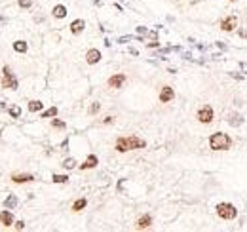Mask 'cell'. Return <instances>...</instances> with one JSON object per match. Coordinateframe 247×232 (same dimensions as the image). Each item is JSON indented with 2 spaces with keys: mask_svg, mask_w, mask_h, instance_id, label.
<instances>
[{
  "mask_svg": "<svg viewBox=\"0 0 247 232\" xmlns=\"http://www.w3.org/2000/svg\"><path fill=\"white\" fill-rule=\"evenodd\" d=\"M209 147L211 150H228L232 147V139L226 133H213L209 137Z\"/></svg>",
  "mask_w": 247,
  "mask_h": 232,
  "instance_id": "cell-1",
  "label": "cell"
},
{
  "mask_svg": "<svg viewBox=\"0 0 247 232\" xmlns=\"http://www.w3.org/2000/svg\"><path fill=\"white\" fill-rule=\"evenodd\" d=\"M217 215H219L220 219L232 221V219H236L238 209H236V207H234L232 204H219V205H217Z\"/></svg>",
  "mask_w": 247,
  "mask_h": 232,
  "instance_id": "cell-2",
  "label": "cell"
},
{
  "mask_svg": "<svg viewBox=\"0 0 247 232\" xmlns=\"http://www.w3.org/2000/svg\"><path fill=\"white\" fill-rule=\"evenodd\" d=\"M2 86L4 88H10V89H17V78L13 76V73L10 71V67H4L2 68Z\"/></svg>",
  "mask_w": 247,
  "mask_h": 232,
  "instance_id": "cell-3",
  "label": "cell"
},
{
  "mask_svg": "<svg viewBox=\"0 0 247 232\" xmlns=\"http://www.w3.org/2000/svg\"><path fill=\"white\" fill-rule=\"evenodd\" d=\"M213 108L209 105H204L200 110H198V120H200L202 124H211L213 122Z\"/></svg>",
  "mask_w": 247,
  "mask_h": 232,
  "instance_id": "cell-4",
  "label": "cell"
},
{
  "mask_svg": "<svg viewBox=\"0 0 247 232\" xmlns=\"http://www.w3.org/2000/svg\"><path fill=\"white\" fill-rule=\"evenodd\" d=\"M236 27H238V17H236V15H228L226 19H222V21H220V29H222V31H226V33L234 31Z\"/></svg>",
  "mask_w": 247,
  "mask_h": 232,
  "instance_id": "cell-5",
  "label": "cell"
},
{
  "mask_svg": "<svg viewBox=\"0 0 247 232\" xmlns=\"http://www.w3.org/2000/svg\"><path fill=\"white\" fill-rule=\"evenodd\" d=\"M126 139H128V147H129V150L144 149V147H146V141H144V139H141V137H137V135H129V137H126Z\"/></svg>",
  "mask_w": 247,
  "mask_h": 232,
  "instance_id": "cell-6",
  "label": "cell"
},
{
  "mask_svg": "<svg viewBox=\"0 0 247 232\" xmlns=\"http://www.w3.org/2000/svg\"><path fill=\"white\" fill-rule=\"evenodd\" d=\"M173 97H175V91H173V88L164 86V88H162V91H160V101H162V103H169Z\"/></svg>",
  "mask_w": 247,
  "mask_h": 232,
  "instance_id": "cell-7",
  "label": "cell"
},
{
  "mask_svg": "<svg viewBox=\"0 0 247 232\" xmlns=\"http://www.w3.org/2000/svg\"><path fill=\"white\" fill-rule=\"evenodd\" d=\"M124 82H126V74H114V76H110L108 78V86L110 88H114V89H118V88H122L124 86Z\"/></svg>",
  "mask_w": 247,
  "mask_h": 232,
  "instance_id": "cell-8",
  "label": "cell"
},
{
  "mask_svg": "<svg viewBox=\"0 0 247 232\" xmlns=\"http://www.w3.org/2000/svg\"><path fill=\"white\" fill-rule=\"evenodd\" d=\"M99 61H101V52H99V50H89L86 53V63L88 65H95Z\"/></svg>",
  "mask_w": 247,
  "mask_h": 232,
  "instance_id": "cell-9",
  "label": "cell"
},
{
  "mask_svg": "<svg viewBox=\"0 0 247 232\" xmlns=\"http://www.w3.org/2000/svg\"><path fill=\"white\" fill-rule=\"evenodd\" d=\"M12 181L17 183V184H21V183H31V181H34V177L31 173H15V175H12Z\"/></svg>",
  "mask_w": 247,
  "mask_h": 232,
  "instance_id": "cell-10",
  "label": "cell"
},
{
  "mask_svg": "<svg viewBox=\"0 0 247 232\" xmlns=\"http://www.w3.org/2000/svg\"><path fill=\"white\" fill-rule=\"evenodd\" d=\"M84 27H86V21L84 19H76V21L70 23V33L72 34H80L84 31Z\"/></svg>",
  "mask_w": 247,
  "mask_h": 232,
  "instance_id": "cell-11",
  "label": "cell"
},
{
  "mask_svg": "<svg viewBox=\"0 0 247 232\" xmlns=\"http://www.w3.org/2000/svg\"><path fill=\"white\" fill-rule=\"evenodd\" d=\"M150 224H152V217H150V215H143V217H139V221H137V228H139V230L148 228Z\"/></svg>",
  "mask_w": 247,
  "mask_h": 232,
  "instance_id": "cell-12",
  "label": "cell"
},
{
  "mask_svg": "<svg viewBox=\"0 0 247 232\" xmlns=\"http://www.w3.org/2000/svg\"><path fill=\"white\" fill-rule=\"evenodd\" d=\"M0 223H2L4 226H12V224H13V215H12V211H2V213H0Z\"/></svg>",
  "mask_w": 247,
  "mask_h": 232,
  "instance_id": "cell-13",
  "label": "cell"
},
{
  "mask_svg": "<svg viewBox=\"0 0 247 232\" xmlns=\"http://www.w3.org/2000/svg\"><path fill=\"white\" fill-rule=\"evenodd\" d=\"M116 150H118V152H128V150H129L128 139H126V137H118V139H116Z\"/></svg>",
  "mask_w": 247,
  "mask_h": 232,
  "instance_id": "cell-14",
  "label": "cell"
},
{
  "mask_svg": "<svg viewBox=\"0 0 247 232\" xmlns=\"http://www.w3.org/2000/svg\"><path fill=\"white\" fill-rule=\"evenodd\" d=\"M97 164H99L97 156H95V154H89V156H88V160L82 164V169H91V168H95Z\"/></svg>",
  "mask_w": 247,
  "mask_h": 232,
  "instance_id": "cell-15",
  "label": "cell"
},
{
  "mask_svg": "<svg viewBox=\"0 0 247 232\" xmlns=\"http://www.w3.org/2000/svg\"><path fill=\"white\" fill-rule=\"evenodd\" d=\"M53 17H57V19H63V17H67V8L63 6V4H57L55 8H53Z\"/></svg>",
  "mask_w": 247,
  "mask_h": 232,
  "instance_id": "cell-16",
  "label": "cell"
},
{
  "mask_svg": "<svg viewBox=\"0 0 247 232\" xmlns=\"http://www.w3.org/2000/svg\"><path fill=\"white\" fill-rule=\"evenodd\" d=\"M86 204H88V200H86V198H78L76 202L72 204V211H82L84 207H86Z\"/></svg>",
  "mask_w": 247,
  "mask_h": 232,
  "instance_id": "cell-17",
  "label": "cell"
},
{
  "mask_svg": "<svg viewBox=\"0 0 247 232\" xmlns=\"http://www.w3.org/2000/svg\"><path fill=\"white\" fill-rule=\"evenodd\" d=\"M15 205H17V198H15L13 194H10V196L6 198V202H4V207H6V209H13Z\"/></svg>",
  "mask_w": 247,
  "mask_h": 232,
  "instance_id": "cell-18",
  "label": "cell"
},
{
  "mask_svg": "<svg viewBox=\"0 0 247 232\" xmlns=\"http://www.w3.org/2000/svg\"><path fill=\"white\" fill-rule=\"evenodd\" d=\"M13 50L19 52V53H25V52H27V42H23V40L13 42Z\"/></svg>",
  "mask_w": 247,
  "mask_h": 232,
  "instance_id": "cell-19",
  "label": "cell"
},
{
  "mask_svg": "<svg viewBox=\"0 0 247 232\" xmlns=\"http://www.w3.org/2000/svg\"><path fill=\"white\" fill-rule=\"evenodd\" d=\"M42 108H44V103L42 101H31L29 103V110L31 112H40Z\"/></svg>",
  "mask_w": 247,
  "mask_h": 232,
  "instance_id": "cell-20",
  "label": "cell"
},
{
  "mask_svg": "<svg viewBox=\"0 0 247 232\" xmlns=\"http://www.w3.org/2000/svg\"><path fill=\"white\" fill-rule=\"evenodd\" d=\"M53 116H57V107H52L46 112H42V118H53Z\"/></svg>",
  "mask_w": 247,
  "mask_h": 232,
  "instance_id": "cell-21",
  "label": "cell"
},
{
  "mask_svg": "<svg viewBox=\"0 0 247 232\" xmlns=\"http://www.w3.org/2000/svg\"><path fill=\"white\" fill-rule=\"evenodd\" d=\"M63 168H65V169H72V168H76V160H74V158H67V160L63 162Z\"/></svg>",
  "mask_w": 247,
  "mask_h": 232,
  "instance_id": "cell-22",
  "label": "cell"
},
{
  "mask_svg": "<svg viewBox=\"0 0 247 232\" xmlns=\"http://www.w3.org/2000/svg\"><path fill=\"white\" fill-rule=\"evenodd\" d=\"M228 122H230L232 126H239L243 120H241V116H239V114H230V120H228Z\"/></svg>",
  "mask_w": 247,
  "mask_h": 232,
  "instance_id": "cell-23",
  "label": "cell"
},
{
  "mask_svg": "<svg viewBox=\"0 0 247 232\" xmlns=\"http://www.w3.org/2000/svg\"><path fill=\"white\" fill-rule=\"evenodd\" d=\"M8 112H10L12 118H19V116H21V108H19V107H10Z\"/></svg>",
  "mask_w": 247,
  "mask_h": 232,
  "instance_id": "cell-24",
  "label": "cell"
},
{
  "mask_svg": "<svg viewBox=\"0 0 247 232\" xmlns=\"http://www.w3.org/2000/svg\"><path fill=\"white\" fill-rule=\"evenodd\" d=\"M52 179H53V183H67V181H68L67 175H53Z\"/></svg>",
  "mask_w": 247,
  "mask_h": 232,
  "instance_id": "cell-25",
  "label": "cell"
},
{
  "mask_svg": "<svg viewBox=\"0 0 247 232\" xmlns=\"http://www.w3.org/2000/svg\"><path fill=\"white\" fill-rule=\"evenodd\" d=\"M17 4H19L21 8H31V6H33V0H17Z\"/></svg>",
  "mask_w": 247,
  "mask_h": 232,
  "instance_id": "cell-26",
  "label": "cell"
},
{
  "mask_svg": "<svg viewBox=\"0 0 247 232\" xmlns=\"http://www.w3.org/2000/svg\"><path fill=\"white\" fill-rule=\"evenodd\" d=\"M52 126H53V128H65V122H63V120L53 118V120H52Z\"/></svg>",
  "mask_w": 247,
  "mask_h": 232,
  "instance_id": "cell-27",
  "label": "cell"
},
{
  "mask_svg": "<svg viewBox=\"0 0 247 232\" xmlns=\"http://www.w3.org/2000/svg\"><path fill=\"white\" fill-rule=\"evenodd\" d=\"M99 108H101V105H99V103H93V105L89 107V114H95V112H99Z\"/></svg>",
  "mask_w": 247,
  "mask_h": 232,
  "instance_id": "cell-28",
  "label": "cell"
},
{
  "mask_svg": "<svg viewBox=\"0 0 247 232\" xmlns=\"http://www.w3.org/2000/svg\"><path fill=\"white\" fill-rule=\"evenodd\" d=\"M15 228H17V230H23V228H25V223H23V221H17V223H15Z\"/></svg>",
  "mask_w": 247,
  "mask_h": 232,
  "instance_id": "cell-29",
  "label": "cell"
},
{
  "mask_svg": "<svg viewBox=\"0 0 247 232\" xmlns=\"http://www.w3.org/2000/svg\"><path fill=\"white\" fill-rule=\"evenodd\" d=\"M114 122V118H112V116H107V118L103 120V124H112Z\"/></svg>",
  "mask_w": 247,
  "mask_h": 232,
  "instance_id": "cell-30",
  "label": "cell"
},
{
  "mask_svg": "<svg viewBox=\"0 0 247 232\" xmlns=\"http://www.w3.org/2000/svg\"><path fill=\"white\" fill-rule=\"evenodd\" d=\"M4 23H6V17H0V27H2Z\"/></svg>",
  "mask_w": 247,
  "mask_h": 232,
  "instance_id": "cell-31",
  "label": "cell"
},
{
  "mask_svg": "<svg viewBox=\"0 0 247 232\" xmlns=\"http://www.w3.org/2000/svg\"><path fill=\"white\" fill-rule=\"evenodd\" d=\"M230 2H238V0H230Z\"/></svg>",
  "mask_w": 247,
  "mask_h": 232,
  "instance_id": "cell-32",
  "label": "cell"
}]
</instances>
